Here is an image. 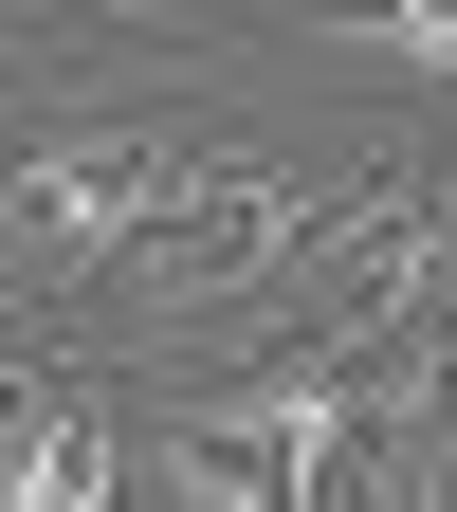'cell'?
<instances>
[{
	"mask_svg": "<svg viewBox=\"0 0 457 512\" xmlns=\"http://www.w3.org/2000/svg\"><path fill=\"white\" fill-rule=\"evenodd\" d=\"M19 92H37V37H0V128H19Z\"/></svg>",
	"mask_w": 457,
	"mask_h": 512,
	"instance_id": "6da1fadb",
	"label": "cell"
}]
</instances>
